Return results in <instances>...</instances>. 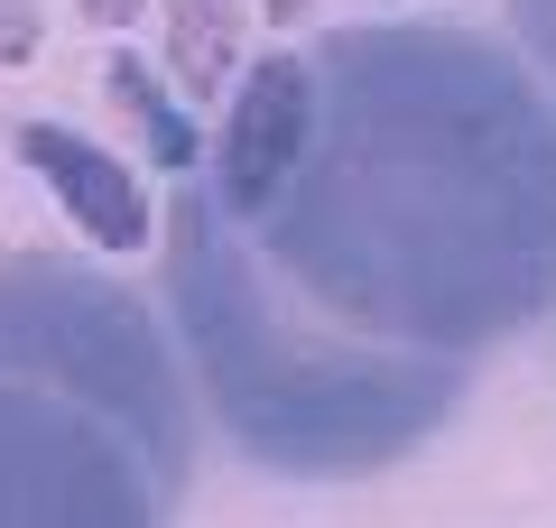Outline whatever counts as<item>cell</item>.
I'll return each instance as SVG.
<instances>
[{"label": "cell", "instance_id": "8", "mask_svg": "<svg viewBox=\"0 0 556 528\" xmlns=\"http://www.w3.org/2000/svg\"><path fill=\"white\" fill-rule=\"evenodd\" d=\"M38 47V0H0V65H20Z\"/></svg>", "mask_w": 556, "mask_h": 528}, {"label": "cell", "instance_id": "10", "mask_svg": "<svg viewBox=\"0 0 556 528\" xmlns=\"http://www.w3.org/2000/svg\"><path fill=\"white\" fill-rule=\"evenodd\" d=\"M306 10H316V0H269V20L288 28V20H306Z\"/></svg>", "mask_w": 556, "mask_h": 528}, {"label": "cell", "instance_id": "6", "mask_svg": "<svg viewBox=\"0 0 556 528\" xmlns=\"http://www.w3.org/2000/svg\"><path fill=\"white\" fill-rule=\"evenodd\" d=\"M241 47V0H167V65H177L186 102H214L232 84Z\"/></svg>", "mask_w": 556, "mask_h": 528}, {"label": "cell", "instance_id": "9", "mask_svg": "<svg viewBox=\"0 0 556 528\" xmlns=\"http://www.w3.org/2000/svg\"><path fill=\"white\" fill-rule=\"evenodd\" d=\"M84 20H93V28H121V20H139V0H84Z\"/></svg>", "mask_w": 556, "mask_h": 528}, {"label": "cell", "instance_id": "1", "mask_svg": "<svg viewBox=\"0 0 556 528\" xmlns=\"http://www.w3.org/2000/svg\"><path fill=\"white\" fill-rule=\"evenodd\" d=\"M251 241L334 325L408 352L519 343L556 315V84L464 20H334Z\"/></svg>", "mask_w": 556, "mask_h": 528}, {"label": "cell", "instance_id": "7", "mask_svg": "<svg viewBox=\"0 0 556 528\" xmlns=\"http://www.w3.org/2000/svg\"><path fill=\"white\" fill-rule=\"evenodd\" d=\"M501 20H510V38H519V56H529L538 75L556 84V0H501Z\"/></svg>", "mask_w": 556, "mask_h": 528}, {"label": "cell", "instance_id": "4", "mask_svg": "<svg viewBox=\"0 0 556 528\" xmlns=\"http://www.w3.org/2000/svg\"><path fill=\"white\" fill-rule=\"evenodd\" d=\"M20 158L38 167V186L75 214L84 241H102V251H130V241H159V214H149V196H139L130 158L93 149L84 130H56V121H20Z\"/></svg>", "mask_w": 556, "mask_h": 528}, {"label": "cell", "instance_id": "5", "mask_svg": "<svg viewBox=\"0 0 556 528\" xmlns=\"http://www.w3.org/2000/svg\"><path fill=\"white\" fill-rule=\"evenodd\" d=\"M102 93L121 102V121H139V149H149V167H204V139H195V121H186V102L167 93L149 65L121 47V56H102Z\"/></svg>", "mask_w": 556, "mask_h": 528}, {"label": "cell", "instance_id": "2", "mask_svg": "<svg viewBox=\"0 0 556 528\" xmlns=\"http://www.w3.org/2000/svg\"><path fill=\"white\" fill-rule=\"evenodd\" d=\"M159 306L195 408L241 464L278 482H371L464 408L482 362L353 334L278 278L214 176L186 167L159 204Z\"/></svg>", "mask_w": 556, "mask_h": 528}, {"label": "cell", "instance_id": "3", "mask_svg": "<svg viewBox=\"0 0 556 528\" xmlns=\"http://www.w3.org/2000/svg\"><path fill=\"white\" fill-rule=\"evenodd\" d=\"M195 454L167 306L84 251H0V528H159Z\"/></svg>", "mask_w": 556, "mask_h": 528}]
</instances>
